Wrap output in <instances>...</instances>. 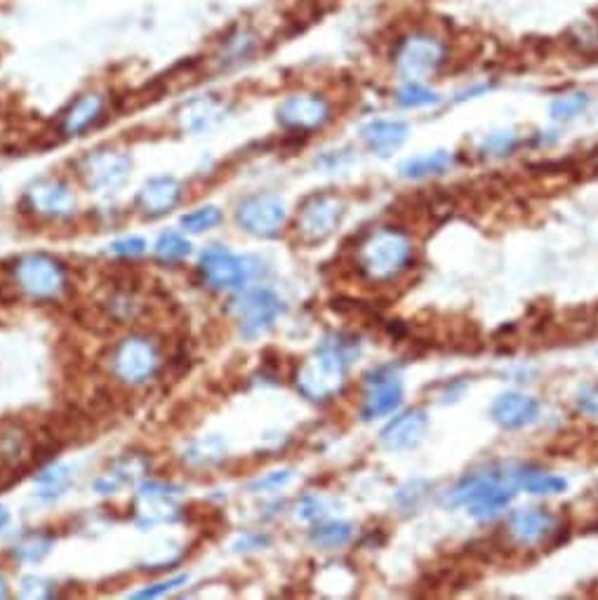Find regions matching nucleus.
<instances>
[{
    "mask_svg": "<svg viewBox=\"0 0 598 600\" xmlns=\"http://www.w3.org/2000/svg\"><path fill=\"white\" fill-rule=\"evenodd\" d=\"M438 97L434 90H429L427 85H422L420 80H405V83L396 92V104L403 109H422V106L438 104Z\"/></svg>",
    "mask_w": 598,
    "mask_h": 600,
    "instance_id": "obj_30",
    "label": "nucleus"
},
{
    "mask_svg": "<svg viewBox=\"0 0 598 600\" xmlns=\"http://www.w3.org/2000/svg\"><path fill=\"white\" fill-rule=\"evenodd\" d=\"M361 137L377 156H391L408 139V125L403 120H372L361 130Z\"/></svg>",
    "mask_w": 598,
    "mask_h": 600,
    "instance_id": "obj_21",
    "label": "nucleus"
},
{
    "mask_svg": "<svg viewBox=\"0 0 598 600\" xmlns=\"http://www.w3.org/2000/svg\"><path fill=\"white\" fill-rule=\"evenodd\" d=\"M283 311V299L267 288L248 290L231 302V313H234L238 330L248 339L267 332Z\"/></svg>",
    "mask_w": 598,
    "mask_h": 600,
    "instance_id": "obj_10",
    "label": "nucleus"
},
{
    "mask_svg": "<svg viewBox=\"0 0 598 600\" xmlns=\"http://www.w3.org/2000/svg\"><path fill=\"white\" fill-rule=\"evenodd\" d=\"M144 473V462L139 457H123L111 466V471L106 476L95 480V490L99 495H114V492L125 483H132L137 476Z\"/></svg>",
    "mask_w": 598,
    "mask_h": 600,
    "instance_id": "obj_26",
    "label": "nucleus"
},
{
    "mask_svg": "<svg viewBox=\"0 0 598 600\" xmlns=\"http://www.w3.org/2000/svg\"><path fill=\"white\" fill-rule=\"evenodd\" d=\"M297 516L302 520H318L325 516V506H323V499L318 497H304L302 502H299L297 506Z\"/></svg>",
    "mask_w": 598,
    "mask_h": 600,
    "instance_id": "obj_40",
    "label": "nucleus"
},
{
    "mask_svg": "<svg viewBox=\"0 0 598 600\" xmlns=\"http://www.w3.org/2000/svg\"><path fill=\"white\" fill-rule=\"evenodd\" d=\"M276 118L283 130L311 135V132L323 130L330 123L332 104L316 92H295L278 104Z\"/></svg>",
    "mask_w": 598,
    "mask_h": 600,
    "instance_id": "obj_9",
    "label": "nucleus"
},
{
    "mask_svg": "<svg viewBox=\"0 0 598 600\" xmlns=\"http://www.w3.org/2000/svg\"><path fill=\"white\" fill-rule=\"evenodd\" d=\"M26 450H29V433L24 426L17 422L0 424V464H19L26 457Z\"/></svg>",
    "mask_w": 598,
    "mask_h": 600,
    "instance_id": "obj_25",
    "label": "nucleus"
},
{
    "mask_svg": "<svg viewBox=\"0 0 598 600\" xmlns=\"http://www.w3.org/2000/svg\"><path fill=\"white\" fill-rule=\"evenodd\" d=\"M351 537H354V525L347 520H328V523L316 525L309 535L311 542L321 549H340L351 542Z\"/></svg>",
    "mask_w": 598,
    "mask_h": 600,
    "instance_id": "obj_27",
    "label": "nucleus"
},
{
    "mask_svg": "<svg viewBox=\"0 0 598 600\" xmlns=\"http://www.w3.org/2000/svg\"><path fill=\"white\" fill-rule=\"evenodd\" d=\"M130 172V153L121 149H111V146L88 151L76 163V175L81 177V182L88 186L90 191H116L118 186L128 182Z\"/></svg>",
    "mask_w": 598,
    "mask_h": 600,
    "instance_id": "obj_7",
    "label": "nucleus"
},
{
    "mask_svg": "<svg viewBox=\"0 0 598 600\" xmlns=\"http://www.w3.org/2000/svg\"><path fill=\"white\" fill-rule=\"evenodd\" d=\"M10 591H8V584H5V579L0 577V598H8Z\"/></svg>",
    "mask_w": 598,
    "mask_h": 600,
    "instance_id": "obj_44",
    "label": "nucleus"
},
{
    "mask_svg": "<svg viewBox=\"0 0 598 600\" xmlns=\"http://www.w3.org/2000/svg\"><path fill=\"white\" fill-rule=\"evenodd\" d=\"M52 549V537L48 535H26L22 542L15 546V556L19 560H26V563H38V560L48 556V551Z\"/></svg>",
    "mask_w": 598,
    "mask_h": 600,
    "instance_id": "obj_33",
    "label": "nucleus"
},
{
    "mask_svg": "<svg viewBox=\"0 0 598 600\" xmlns=\"http://www.w3.org/2000/svg\"><path fill=\"white\" fill-rule=\"evenodd\" d=\"M556 516L544 509H521L509 516L507 532L509 539L521 549H533L556 532Z\"/></svg>",
    "mask_w": 598,
    "mask_h": 600,
    "instance_id": "obj_16",
    "label": "nucleus"
},
{
    "mask_svg": "<svg viewBox=\"0 0 598 600\" xmlns=\"http://www.w3.org/2000/svg\"><path fill=\"white\" fill-rule=\"evenodd\" d=\"M347 215V205L335 193H314L304 200V205L297 212L295 233L299 243L314 248L328 240L332 233L340 229L342 219Z\"/></svg>",
    "mask_w": 598,
    "mask_h": 600,
    "instance_id": "obj_5",
    "label": "nucleus"
},
{
    "mask_svg": "<svg viewBox=\"0 0 598 600\" xmlns=\"http://www.w3.org/2000/svg\"><path fill=\"white\" fill-rule=\"evenodd\" d=\"M19 593H22L24 598H45L50 596V584L41 577H26Z\"/></svg>",
    "mask_w": 598,
    "mask_h": 600,
    "instance_id": "obj_41",
    "label": "nucleus"
},
{
    "mask_svg": "<svg viewBox=\"0 0 598 600\" xmlns=\"http://www.w3.org/2000/svg\"><path fill=\"white\" fill-rule=\"evenodd\" d=\"M537 415H540V400L518 391H507L502 396H497L493 408H490L493 422L507 431H516L533 424Z\"/></svg>",
    "mask_w": 598,
    "mask_h": 600,
    "instance_id": "obj_19",
    "label": "nucleus"
},
{
    "mask_svg": "<svg viewBox=\"0 0 598 600\" xmlns=\"http://www.w3.org/2000/svg\"><path fill=\"white\" fill-rule=\"evenodd\" d=\"M361 353V342L354 335L325 337L316 353L302 363L297 372V389L311 400H328L344 386L349 365Z\"/></svg>",
    "mask_w": 598,
    "mask_h": 600,
    "instance_id": "obj_1",
    "label": "nucleus"
},
{
    "mask_svg": "<svg viewBox=\"0 0 598 600\" xmlns=\"http://www.w3.org/2000/svg\"><path fill=\"white\" fill-rule=\"evenodd\" d=\"M577 408H580L584 415L589 417H598V384H587L577 396Z\"/></svg>",
    "mask_w": 598,
    "mask_h": 600,
    "instance_id": "obj_39",
    "label": "nucleus"
},
{
    "mask_svg": "<svg viewBox=\"0 0 598 600\" xmlns=\"http://www.w3.org/2000/svg\"><path fill=\"white\" fill-rule=\"evenodd\" d=\"M589 102L591 97L584 90L566 92V95H558L554 102H551L549 116L558 120V123H568V120L582 116V113L589 109Z\"/></svg>",
    "mask_w": 598,
    "mask_h": 600,
    "instance_id": "obj_28",
    "label": "nucleus"
},
{
    "mask_svg": "<svg viewBox=\"0 0 598 600\" xmlns=\"http://www.w3.org/2000/svg\"><path fill=\"white\" fill-rule=\"evenodd\" d=\"M24 203L33 215L38 217H69L76 208L71 186L59 177H41L36 179L24 193Z\"/></svg>",
    "mask_w": 598,
    "mask_h": 600,
    "instance_id": "obj_14",
    "label": "nucleus"
},
{
    "mask_svg": "<svg viewBox=\"0 0 598 600\" xmlns=\"http://www.w3.org/2000/svg\"><path fill=\"white\" fill-rule=\"evenodd\" d=\"M186 582H189V575H177V577L163 579V582H158L154 586H146V589L132 593V598H158V596H163V593L175 591L177 586H182Z\"/></svg>",
    "mask_w": 598,
    "mask_h": 600,
    "instance_id": "obj_36",
    "label": "nucleus"
},
{
    "mask_svg": "<svg viewBox=\"0 0 598 600\" xmlns=\"http://www.w3.org/2000/svg\"><path fill=\"white\" fill-rule=\"evenodd\" d=\"M161 365V351L149 337H125L111 351V372L118 382L137 386L149 382Z\"/></svg>",
    "mask_w": 598,
    "mask_h": 600,
    "instance_id": "obj_6",
    "label": "nucleus"
},
{
    "mask_svg": "<svg viewBox=\"0 0 598 600\" xmlns=\"http://www.w3.org/2000/svg\"><path fill=\"white\" fill-rule=\"evenodd\" d=\"M224 106L222 102H217L215 97H198L191 99L189 104H184V109L179 111V123L186 132H205L210 130L212 125L222 118Z\"/></svg>",
    "mask_w": 598,
    "mask_h": 600,
    "instance_id": "obj_22",
    "label": "nucleus"
},
{
    "mask_svg": "<svg viewBox=\"0 0 598 600\" xmlns=\"http://www.w3.org/2000/svg\"><path fill=\"white\" fill-rule=\"evenodd\" d=\"M427 483H422V480H413V483H408L405 488L398 490L396 502L403 506V509H417V504L422 502L424 495H427Z\"/></svg>",
    "mask_w": 598,
    "mask_h": 600,
    "instance_id": "obj_35",
    "label": "nucleus"
},
{
    "mask_svg": "<svg viewBox=\"0 0 598 600\" xmlns=\"http://www.w3.org/2000/svg\"><path fill=\"white\" fill-rule=\"evenodd\" d=\"M429 429V417L424 410H408L391 419L380 433V443L391 452L413 450L422 443Z\"/></svg>",
    "mask_w": 598,
    "mask_h": 600,
    "instance_id": "obj_18",
    "label": "nucleus"
},
{
    "mask_svg": "<svg viewBox=\"0 0 598 600\" xmlns=\"http://www.w3.org/2000/svg\"><path fill=\"white\" fill-rule=\"evenodd\" d=\"M288 208L276 193H255L245 198L236 210V222L245 233L257 238H271L283 229Z\"/></svg>",
    "mask_w": 598,
    "mask_h": 600,
    "instance_id": "obj_11",
    "label": "nucleus"
},
{
    "mask_svg": "<svg viewBox=\"0 0 598 600\" xmlns=\"http://www.w3.org/2000/svg\"><path fill=\"white\" fill-rule=\"evenodd\" d=\"M448 48L434 33L413 31L398 40L394 50V66L405 80H422L434 76L445 64Z\"/></svg>",
    "mask_w": 598,
    "mask_h": 600,
    "instance_id": "obj_4",
    "label": "nucleus"
},
{
    "mask_svg": "<svg viewBox=\"0 0 598 600\" xmlns=\"http://www.w3.org/2000/svg\"><path fill=\"white\" fill-rule=\"evenodd\" d=\"M8 520H10L8 509H5V506H0V530H3L5 525H8Z\"/></svg>",
    "mask_w": 598,
    "mask_h": 600,
    "instance_id": "obj_43",
    "label": "nucleus"
},
{
    "mask_svg": "<svg viewBox=\"0 0 598 600\" xmlns=\"http://www.w3.org/2000/svg\"><path fill=\"white\" fill-rule=\"evenodd\" d=\"M222 219H224L222 210L215 208V205H205V208L186 212V215L182 217V226H184V231H189V233H203V231L215 229L217 224H222Z\"/></svg>",
    "mask_w": 598,
    "mask_h": 600,
    "instance_id": "obj_32",
    "label": "nucleus"
},
{
    "mask_svg": "<svg viewBox=\"0 0 598 600\" xmlns=\"http://www.w3.org/2000/svg\"><path fill=\"white\" fill-rule=\"evenodd\" d=\"M453 163H455L453 151L436 149V151H427V153H420V156L403 160L398 172H401V177H405V179H427V177L443 175L445 170L453 168Z\"/></svg>",
    "mask_w": 598,
    "mask_h": 600,
    "instance_id": "obj_23",
    "label": "nucleus"
},
{
    "mask_svg": "<svg viewBox=\"0 0 598 600\" xmlns=\"http://www.w3.org/2000/svg\"><path fill=\"white\" fill-rule=\"evenodd\" d=\"M154 252L158 259H163V262H179V259L189 257L191 243L182 236V233L165 231L161 233V238L156 240Z\"/></svg>",
    "mask_w": 598,
    "mask_h": 600,
    "instance_id": "obj_31",
    "label": "nucleus"
},
{
    "mask_svg": "<svg viewBox=\"0 0 598 600\" xmlns=\"http://www.w3.org/2000/svg\"><path fill=\"white\" fill-rule=\"evenodd\" d=\"M516 495L514 471H485L464 476L445 497L450 509H467L471 518L493 520Z\"/></svg>",
    "mask_w": 598,
    "mask_h": 600,
    "instance_id": "obj_3",
    "label": "nucleus"
},
{
    "mask_svg": "<svg viewBox=\"0 0 598 600\" xmlns=\"http://www.w3.org/2000/svg\"><path fill=\"white\" fill-rule=\"evenodd\" d=\"M12 276L17 288L33 299H52L66 288L64 264L48 255H26L17 259Z\"/></svg>",
    "mask_w": 598,
    "mask_h": 600,
    "instance_id": "obj_8",
    "label": "nucleus"
},
{
    "mask_svg": "<svg viewBox=\"0 0 598 600\" xmlns=\"http://www.w3.org/2000/svg\"><path fill=\"white\" fill-rule=\"evenodd\" d=\"M111 252L121 257H139L146 252V240L139 236H130V238H121L111 245Z\"/></svg>",
    "mask_w": 598,
    "mask_h": 600,
    "instance_id": "obj_38",
    "label": "nucleus"
},
{
    "mask_svg": "<svg viewBox=\"0 0 598 600\" xmlns=\"http://www.w3.org/2000/svg\"><path fill=\"white\" fill-rule=\"evenodd\" d=\"M36 483H38V497H41V499L59 497L66 488H69V483H71L69 466H62V464L48 466V469H43L41 473H38Z\"/></svg>",
    "mask_w": 598,
    "mask_h": 600,
    "instance_id": "obj_29",
    "label": "nucleus"
},
{
    "mask_svg": "<svg viewBox=\"0 0 598 600\" xmlns=\"http://www.w3.org/2000/svg\"><path fill=\"white\" fill-rule=\"evenodd\" d=\"M413 262V243L396 226H380L358 240L356 269L370 283H387L401 276Z\"/></svg>",
    "mask_w": 598,
    "mask_h": 600,
    "instance_id": "obj_2",
    "label": "nucleus"
},
{
    "mask_svg": "<svg viewBox=\"0 0 598 600\" xmlns=\"http://www.w3.org/2000/svg\"><path fill=\"white\" fill-rule=\"evenodd\" d=\"M488 90V85H478V88H471V90H464L457 95V102H464V99H471L474 95H481V92Z\"/></svg>",
    "mask_w": 598,
    "mask_h": 600,
    "instance_id": "obj_42",
    "label": "nucleus"
},
{
    "mask_svg": "<svg viewBox=\"0 0 598 600\" xmlns=\"http://www.w3.org/2000/svg\"><path fill=\"white\" fill-rule=\"evenodd\" d=\"M106 106H109V99H106L102 92L90 90L78 95L62 113H59V135L66 139L83 137L85 132H90L99 120L104 118Z\"/></svg>",
    "mask_w": 598,
    "mask_h": 600,
    "instance_id": "obj_15",
    "label": "nucleus"
},
{
    "mask_svg": "<svg viewBox=\"0 0 598 600\" xmlns=\"http://www.w3.org/2000/svg\"><path fill=\"white\" fill-rule=\"evenodd\" d=\"M182 193V184L175 177H154L139 189L137 210L149 219L163 217L177 208Z\"/></svg>",
    "mask_w": 598,
    "mask_h": 600,
    "instance_id": "obj_20",
    "label": "nucleus"
},
{
    "mask_svg": "<svg viewBox=\"0 0 598 600\" xmlns=\"http://www.w3.org/2000/svg\"><path fill=\"white\" fill-rule=\"evenodd\" d=\"M259 45H262L259 33L248 24H238L224 33V38L219 40L212 62L217 64L219 71L238 69V66L248 64L250 59L257 55Z\"/></svg>",
    "mask_w": 598,
    "mask_h": 600,
    "instance_id": "obj_17",
    "label": "nucleus"
},
{
    "mask_svg": "<svg viewBox=\"0 0 598 600\" xmlns=\"http://www.w3.org/2000/svg\"><path fill=\"white\" fill-rule=\"evenodd\" d=\"M201 273L210 288L238 290L250 280L252 266L248 259L236 257L224 245H210L201 255Z\"/></svg>",
    "mask_w": 598,
    "mask_h": 600,
    "instance_id": "obj_13",
    "label": "nucleus"
},
{
    "mask_svg": "<svg viewBox=\"0 0 598 600\" xmlns=\"http://www.w3.org/2000/svg\"><path fill=\"white\" fill-rule=\"evenodd\" d=\"M403 403V382L394 368H377L365 377L361 417L365 422L389 417L401 408Z\"/></svg>",
    "mask_w": 598,
    "mask_h": 600,
    "instance_id": "obj_12",
    "label": "nucleus"
},
{
    "mask_svg": "<svg viewBox=\"0 0 598 600\" xmlns=\"http://www.w3.org/2000/svg\"><path fill=\"white\" fill-rule=\"evenodd\" d=\"M514 480L516 488L530 492V495H558V492H566L568 480L549 473L537 466H521L514 469Z\"/></svg>",
    "mask_w": 598,
    "mask_h": 600,
    "instance_id": "obj_24",
    "label": "nucleus"
},
{
    "mask_svg": "<svg viewBox=\"0 0 598 600\" xmlns=\"http://www.w3.org/2000/svg\"><path fill=\"white\" fill-rule=\"evenodd\" d=\"M290 478H292V471L290 469L274 471V473H269V476L255 480V483L250 485V490H255V492H259V490H262V492L278 490V488H283V485H288Z\"/></svg>",
    "mask_w": 598,
    "mask_h": 600,
    "instance_id": "obj_37",
    "label": "nucleus"
},
{
    "mask_svg": "<svg viewBox=\"0 0 598 600\" xmlns=\"http://www.w3.org/2000/svg\"><path fill=\"white\" fill-rule=\"evenodd\" d=\"M518 146V137L511 130L493 132V135H485L481 142V153L485 158H502L509 156Z\"/></svg>",
    "mask_w": 598,
    "mask_h": 600,
    "instance_id": "obj_34",
    "label": "nucleus"
}]
</instances>
